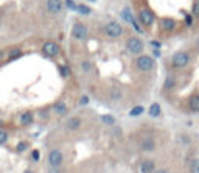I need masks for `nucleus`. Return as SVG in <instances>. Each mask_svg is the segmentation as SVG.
Here are the masks:
<instances>
[{
    "mask_svg": "<svg viewBox=\"0 0 199 173\" xmlns=\"http://www.w3.org/2000/svg\"><path fill=\"white\" fill-rule=\"evenodd\" d=\"M104 33H106V36H108V38L117 39V38H120V36L123 35V27H122L118 22L112 21V22L106 24V27H104Z\"/></svg>",
    "mask_w": 199,
    "mask_h": 173,
    "instance_id": "nucleus-1",
    "label": "nucleus"
},
{
    "mask_svg": "<svg viewBox=\"0 0 199 173\" xmlns=\"http://www.w3.org/2000/svg\"><path fill=\"white\" fill-rule=\"evenodd\" d=\"M135 66H137V69L140 70V72H149V70H153L154 69V59L151 58V56H148V55H142V56H139L137 58V61H135Z\"/></svg>",
    "mask_w": 199,
    "mask_h": 173,
    "instance_id": "nucleus-2",
    "label": "nucleus"
},
{
    "mask_svg": "<svg viewBox=\"0 0 199 173\" xmlns=\"http://www.w3.org/2000/svg\"><path fill=\"white\" fill-rule=\"evenodd\" d=\"M126 49L132 53V55H139L143 52V41L137 36H131L126 41Z\"/></svg>",
    "mask_w": 199,
    "mask_h": 173,
    "instance_id": "nucleus-3",
    "label": "nucleus"
},
{
    "mask_svg": "<svg viewBox=\"0 0 199 173\" xmlns=\"http://www.w3.org/2000/svg\"><path fill=\"white\" fill-rule=\"evenodd\" d=\"M139 21H140V24H142L143 27H151V25L154 24L156 17H154V13H153L151 10L142 8V10L139 11Z\"/></svg>",
    "mask_w": 199,
    "mask_h": 173,
    "instance_id": "nucleus-4",
    "label": "nucleus"
},
{
    "mask_svg": "<svg viewBox=\"0 0 199 173\" xmlns=\"http://www.w3.org/2000/svg\"><path fill=\"white\" fill-rule=\"evenodd\" d=\"M188 61H190V56H188V53H185V52H177V53H174V55H173V59H171L173 67H176V69L185 67V66L188 64Z\"/></svg>",
    "mask_w": 199,
    "mask_h": 173,
    "instance_id": "nucleus-5",
    "label": "nucleus"
},
{
    "mask_svg": "<svg viewBox=\"0 0 199 173\" xmlns=\"http://www.w3.org/2000/svg\"><path fill=\"white\" fill-rule=\"evenodd\" d=\"M62 161H64V154H62L61 150H51L48 153V164H50V167L59 168L62 165Z\"/></svg>",
    "mask_w": 199,
    "mask_h": 173,
    "instance_id": "nucleus-6",
    "label": "nucleus"
},
{
    "mask_svg": "<svg viewBox=\"0 0 199 173\" xmlns=\"http://www.w3.org/2000/svg\"><path fill=\"white\" fill-rule=\"evenodd\" d=\"M87 27L84 25V24H81V22H75L73 24V27H72V36L75 38V39H79V41H82V39H86L87 38Z\"/></svg>",
    "mask_w": 199,
    "mask_h": 173,
    "instance_id": "nucleus-7",
    "label": "nucleus"
},
{
    "mask_svg": "<svg viewBox=\"0 0 199 173\" xmlns=\"http://www.w3.org/2000/svg\"><path fill=\"white\" fill-rule=\"evenodd\" d=\"M59 45H58V42H55V41H48V42H45L44 45H42V53L45 55V56H50V58H53V56H56L58 53H59Z\"/></svg>",
    "mask_w": 199,
    "mask_h": 173,
    "instance_id": "nucleus-8",
    "label": "nucleus"
},
{
    "mask_svg": "<svg viewBox=\"0 0 199 173\" xmlns=\"http://www.w3.org/2000/svg\"><path fill=\"white\" fill-rule=\"evenodd\" d=\"M62 10V0H47V11L50 14H58Z\"/></svg>",
    "mask_w": 199,
    "mask_h": 173,
    "instance_id": "nucleus-9",
    "label": "nucleus"
},
{
    "mask_svg": "<svg viewBox=\"0 0 199 173\" xmlns=\"http://www.w3.org/2000/svg\"><path fill=\"white\" fill-rule=\"evenodd\" d=\"M160 28L163 30V31H173L174 28H176V21L174 19H171V17H163L162 21H160Z\"/></svg>",
    "mask_w": 199,
    "mask_h": 173,
    "instance_id": "nucleus-10",
    "label": "nucleus"
},
{
    "mask_svg": "<svg viewBox=\"0 0 199 173\" xmlns=\"http://www.w3.org/2000/svg\"><path fill=\"white\" fill-rule=\"evenodd\" d=\"M154 171H156L154 161H143L140 164V173H154Z\"/></svg>",
    "mask_w": 199,
    "mask_h": 173,
    "instance_id": "nucleus-11",
    "label": "nucleus"
},
{
    "mask_svg": "<svg viewBox=\"0 0 199 173\" xmlns=\"http://www.w3.org/2000/svg\"><path fill=\"white\" fill-rule=\"evenodd\" d=\"M140 147H142L143 151H153V150L156 148V142H154L151 137H146V139H143V140L140 142Z\"/></svg>",
    "mask_w": 199,
    "mask_h": 173,
    "instance_id": "nucleus-12",
    "label": "nucleus"
},
{
    "mask_svg": "<svg viewBox=\"0 0 199 173\" xmlns=\"http://www.w3.org/2000/svg\"><path fill=\"white\" fill-rule=\"evenodd\" d=\"M67 128H69L70 131L79 129V128H81V119H79V117H72V119H69V120H67Z\"/></svg>",
    "mask_w": 199,
    "mask_h": 173,
    "instance_id": "nucleus-13",
    "label": "nucleus"
},
{
    "mask_svg": "<svg viewBox=\"0 0 199 173\" xmlns=\"http://www.w3.org/2000/svg\"><path fill=\"white\" fill-rule=\"evenodd\" d=\"M53 111H55L56 115H65L69 109H67V105H65L64 101H58V103L53 106Z\"/></svg>",
    "mask_w": 199,
    "mask_h": 173,
    "instance_id": "nucleus-14",
    "label": "nucleus"
},
{
    "mask_svg": "<svg viewBox=\"0 0 199 173\" xmlns=\"http://www.w3.org/2000/svg\"><path fill=\"white\" fill-rule=\"evenodd\" d=\"M33 120H34V115H33V112H30V111H27V112H24V114L20 115V123L25 125V126L31 125Z\"/></svg>",
    "mask_w": 199,
    "mask_h": 173,
    "instance_id": "nucleus-15",
    "label": "nucleus"
},
{
    "mask_svg": "<svg viewBox=\"0 0 199 173\" xmlns=\"http://www.w3.org/2000/svg\"><path fill=\"white\" fill-rule=\"evenodd\" d=\"M148 112H149V115H151V117H159V115L162 114V108H160V105H159V103H153V105L149 106Z\"/></svg>",
    "mask_w": 199,
    "mask_h": 173,
    "instance_id": "nucleus-16",
    "label": "nucleus"
},
{
    "mask_svg": "<svg viewBox=\"0 0 199 173\" xmlns=\"http://www.w3.org/2000/svg\"><path fill=\"white\" fill-rule=\"evenodd\" d=\"M190 109L194 111V112L199 111V95H193L190 98Z\"/></svg>",
    "mask_w": 199,
    "mask_h": 173,
    "instance_id": "nucleus-17",
    "label": "nucleus"
},
{
    "mask_svg": "<svg viewBox=\"0 0 199 173\" xmlns=\"http://www.w3.org/2000/svg\"><path fill=\"white\" fill-rule=\"evenodd\" d=\"M143 111H145V108L139 105V106H134V108L129 111V115H131V117H139V115L143 114Z\"/></svg>",
    "mask_w": 199,
    "mask_h": 173,
    "instance_id": "nucleus-18",
    "label": "nucleus"
},
{
    "mask_svg": "<svg viewBox=\"0 0 199 173\" xmlns=\"http://www.w3.org/2000/svg\"><path fill=\"white\" fill-rule=\"evenodd\" d=\"M76 13H79V14H82V16H87V14L92 13V10H90L87 5H82V3H81V5L76 7Z\"/></svg>",
    "mask_w": 199,
    "mask_h": 173,
    "instance_id": "nucleus-19",
    "label": "nucleus"
},
{
    "mask_svg": "<svg viewBox=\"0 0 199 173\" xmlns=\"http://www.w3.org/2000/svg\"><path fill=\"white\" fill-rule=\"evenodd\" d=\"M122 17L125 19V22H128V24H131L132 21H134V17H132V14H131V10L129 8H125L123 11H122Z\"/></svg>",
    "mask_w": 199,
    "mask_h": 173,
    "instance_id": "nucleus-20",
    "label": "nucleus"
},
{
    "mask_svg": "<svg viewBox=\"0 0 199 173\" xmlns=\"http://www.w3.org/2000/svg\"><path fill=\"white\" fill-rule=\"evenodd\" d=\"M101 122H103V123H106V125H111V126H112V125L115 123V117H114V115H111V114H103V115H101Z\"/></svg>",
    "mask_w": 199,
    "mask_h": 173,
    "instance_id": "nucleus-21",
    "label": "nucleus"
},
{
    "mask_svg": "<svg viewBox=\"0 0 199 173\" xmlns=\"http://www.w3.org/2000/svg\"><path fill=\"white\" fill-rule=\"evenodd\" d=\"M20 56H22V50L20 49H13L10 52V55H8V59H17Z\"/></svg>",
    "mask_w": 199,
    "mask_h": 173,
    "instance_id": "nucleus-22",
    "label": "nucleus"
},
{
    "mask_svg": "<svg viewBox=\"0 0 199 173\" xmlns=\"http://www.w3.org/2000/svg\"><path fill=\"white\" fill-rule=\"evenodd\" d=\"M109 97H111V100L117 101V100H120V98H122V91H118V89H111Z\"/></svg>",
    "mask_w": 199,
    "mask_h": 173,
    "instance_id": "nucleus-23",
    "label": "nucleus"
},
{
    "mask_svg": "<svg viewBox=\"0 0 199 173\" xmlns=\"http://www.w3.org/2000/svg\"><path fill=\"white\" fill-rule=\"evenodd\" d=\"M64 5H65V8H69L70 11H76V7H78V3L73 2V0H64Z\"/></svg>",
    "mask_w": 199,
    "mask_h": 173,
    "instance_id": "nucleus-24",
    "label": "nucleus"
},
{
    "mask_svg": "<svg viewBox=\"0 0 199 173\" xmlns=\"http://www.w3.org/2000/svg\"><path fill=\"white\" fill-rule=\"evenodd\" d=\"M81 69H82V72L89 73V72H92L93 66H92V63H89V61H82V63H81Z\"/></svg>",
    "mask_w": 199,
    "mask_h": 173,
    "instance_id": "nucleus-25",
    "label": "nucleus"
},
{
    "mask_svg": "<svg viewBox=\"0 0 199 173\" xmlns=\"http://www.w3.org/2000/svg\"><path fill=\"white\" fill-rule=\"evenodd\" d=\"M191 14L199 17V0H196V2L193 3V8H191Z\"/></svg>",
    "mask_w": 199,
    "mask_h": 173,
    "instance_id": "nucleus-26",
    "label": "nucleus"
},
{
    "mask_svg": "<svg viewBox=\"0 0 199 173\" xmlns=\"http://www.w3.org/2000/svg\"><path fill=\"white\" fill-rule=\"evenodd\" d=\"M59 73L62 75V78H67V77H69V73H70V70H69V67H67V66H61V67H59Z\"/></svg>",
    "mask_w": 199,
    "mask_h": 173,
    "instance_id": "nucleus-27",
    "label": "nucleus"
},
{
    "mask_svg": "<svg viewBox=\"0 0 199 173\" xmlns=\"http://www.w3.org/2000/svg\"><path fill=\"white\" fill-rule=\"evenodd\" d=\"M27 148H28V143H27V142H19L16 150H17V153H24Z\"/></svg>",
    "mask_w": 199,
    "mask_h": 173,
    "instance_id": "nucleus-28",
    "label": "nucleus"
},
{
    "mask_svg": "<svg viewBox=\"0 0 199 173\" xmlns=\"http://www.w3.org/2000/svg\"><path fill=\"white\" fill-rule=\"evenodd\" d=\"M8 140V133L5 129H0V143H5Z\"/></svg>",
    "mask_w": 199,
    "mask_h": 173,
    "instance_id": "nucleus-29",
    "label": "nucleus"
},
{
    "mask_svg": "<svg viewBox=\"0 0 199 173\" xmlns=\"http://www.w3.org/2000/svg\"><path fill=\"white\" fill-rule=\"evenodd\" d=\"M165 87L166 89H171V87H174V80L170 77V78H166V81H165Z\"/></svg>",
    "mask_w": 199,
    "mask_h": 173,
    "instance_id": "nucleus-30",
    "label": "nucleus"
},
{
    "mask_svg": "<svg viewBox=\"0 0 199 173\" xmlns=\"http://www.w3.org/2000/svg\"><path fill=\"white\" fill-rule=\"evenodd\" d=\"M31 159H33V161H39V159H41L39 150H33V151H31Z\"/></svg>",
    "mask_w": 199,
    "mask_h": 173,
    "instance_id": "nucleus-31",
    "label": "nucleus"
},
{
    "mask_svg": "<svg viewBox=\"0 0 199 173\" xmlns=\"http://www.w3.org/2000/svg\"><path fill=\"white\" fill-rule=\"evenodd\" d=\"M131 24H132V27H134V30H135L137 33H143V31H142V28H140V25L137 24V21H135V19H134V21H132Z\"/></svg>",
    "mask_w": 199,
    "mask_h": 173,
    "instance_id": "nucleus-32",
    "label": "nucleus"
},
{
    "mask_svg": "<svg viewBox=\"0 0 199 173\" xmlns=\"http://www.w3.org/2000/svg\"><path fill=\"white\" fill-rule=\"evenodd\" d=\"M87 103H89V97H87V95H82V97H81V100H79V105H82V106H84V105H87Z\"/></svg>",
    "mask_w": 199,
    "mask_h": 173,
    "instance_id": "nucleus-33",
    "label": "nucleus"
},
{
    "mask_svg": "<svg viewBox=\"0 0 199 173\" xmlns=\"http://www.w3.org/2000/svg\"><path fill=\"white\" fill-rule=\"evenodd\" d=\"M193 171H194V173H199V161H194V165H193Z\"/></svg>",
    "mask_w": 199,
    "mask_h": 173,
    "instance_id": "nucleus-34",
    "label": "nucleus"
},
{
    "mask_svg": "<svg viewBox=\"0 0 199 173\" xmlns=\"http://www.w3.org/2000/svg\"><path fill=\"white\" fill-rule=\"evenodd\" d=\"M151 45H153L154 49H160V42H159V41H151Z\"/></svg>",
    "mask_w": 199,
    "mask_h": 173,
    "instance_id": "nucleus-35",
    "label": "nucleus"
},
{
    "mask_svg": "<svg viewBox=\"0 0 199 173\" xmlns=\"http://www.w3.org/2000/svg\"><path fill=\"white\" fill-rule=\"evenodd\" d=\"M48 173H61V170H59V168H53V167H51V168L48 170Z\"/></svg>",
    "mask_w": 199,
    "mask_h": 173,
    "instance_id": "nucleus-36",
    "label": "nucleus"
},
{
    "mask_svg": "<svg viewBox=\"0 0 199 173\" xmlns=\"http://www.w3.org/2000/svg\"><path fill=\"white\" fill-rule=\"evenodd\" d=\"M185 21H187V25H191V16H187Z\"/></svg>",
    "mask_w": 199,
    "mask_h": 173,
    "instance_id": "nucleus-37",
    "label": "nucleus"
},
{
    "mask_svg": "<svg viewBox=\"0 0 199 173\" xmlns=\"http://www.w3.org/2000/svg\"><path fill=\"white\" fill-rule=\"evenodd\" d=\"M154 173H168V171H166L165 168H160V170H156Z\"/></svg>",
    "mask_w": 199,
    "mask_h": 173,
    "instance_id": "nucleus-38",
    "label": "nucleus"
},
{
    "mask_svg": "<svg viewBox=\"0 0 199 173\" xmlns=\"http://www.w3.org/2000/svg\"><path fill=\"white\" fill-rule=\"evenodd\" d=\"M25 173H33V171H31V170H27V171H25Z\"/></svg>",
    "mask_w": 199,
    "mask_h": 173,
    "instance_id": "nucleus-39",
    "label": "nucleus"
},
{
    "mask_svg": "<svg viewBox=\"0 0 199 173\" xmlns=\"http://www.w3.org/2000/svg\"><path fill=\"white\" fill-rule=\"evenodd\" d=\"M89 2H96V0H89Z\"/></svg>",
    "mask_w": 199,
    "mask_h": 173,
    "instance_id": "nucleus-40",
    "label": "nucleus"
},
{
    "mask_svg": "<svg viewBox=\"0 0 199 173\" xmlns=\"http://www.w3.org/2000/svg\"><path fill=\"white\" fill-rule=\"evenodd\" d=\"M197 45H199V39H197Z\"/></svg>",
    "mask_w": 199,
    "mask_h": 173,
    "instance_id": "nucleus-41",
    "label": "nucleus"
}]
</instances>
